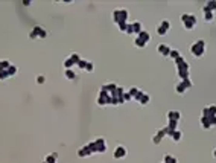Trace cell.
I'll return each instance as SVG.
<instances>
[{
    "label": "cell",
    "mask_w": 216,
    "mask_h": 163,
    "mask_svg": "<svg viewBox=\"0 0 216 163\" xmlns=\"http://www.w3.org/2000/svg\"><path fill=\"white\" fill-rule=\"evenodd\" d=\"M19 72V67L12 64L9 60H0V81H6L14 78Z\"/></svg>",
    "instance_id": "6da1fadb"
},
{
    "label": "cell",
    "mask_w": 216,
    "mask_h": 163,
    "mask_svg": "<svg viewBox=\"0 0 216 163\" xmlns=\"http://www.w3.org/2000/svg\"><path fill=\"white\" fill-rule=\"evenodd\" d=\"M205 47H207V44H205L204 40H196L195 43L190 44V54L193 57H196V58H201L205 54Z\"/></svg>",
    "instance_id": "7a4b0ae2"
},
{
    "label": "cell",
    "mask_w": 216,
    "mask_h": 163,
    "mask_svg": "<svg viewBox=\"0 0 216 163\" xmlns=\"http://www.w3.org/2000/svg\"><path fill=\"white\" fill-rule=\"evenodd\" d=\"M88 145H90V148H91L93 154H103V152L108 149L106 142H105V139H103V137H97V139H94L93 142H90Z\"/></svg>",
    "instance_id": "3957f363"
},
{
    "label": "cell",
    "mask_w": 216,
    "mask_h": 163,
    "mask_svg": "<svg viewBox=\"0 0 216 163\" xmlns=\"http://www.w3.org/2000/svg\"><path fill=\"white\" fill-rule=\"evenodd\" d=\"M128 19H130L128 9H125V8H116L113 11V22L116 25H119V23H128Z\"/></svg>",
    "instance_id": "277c9868"
},
{
    "label": "cell",
    "mask_w": 216,
    "mask_h": 163,
    "mask_svg": "<svg viewBox=\"0 0 216 163\" xmlns=\"http://www.w3.org/2000/svg\"><path fill=\"white\" fill-rule=\"evenodd\" d=\"M180 20L183 22V26H184V29H186V31H192V29L196 26V22H198L196 16H195V14H189V12L181 14Z\"/></svg>",
    "instance_id": "5b68a950"
},
{
    "label": "cell",
    "mask_w": 216,
    "mask_h": 163,
    "mask_svg": "<svg viewBox=\"0 0 216 163\" xmlns=\"http://www.w3.org/2000/svg\"><path fill=\"white\" fill-rule=\"evenodd\" d=\"M46 37H47V31L43 26H40V25H35L32 28V31L29 32V38H32V40H35V38H46Z\"/></svg>",
    "instance_id": "8992f818"
},
{
    "label": "cell",
    "mask_w": 216,
    "mask_h": 163,
    "mask_svg": "<svg viewBox=\"0 0 216 163\" xmlns=\"http://www.w3.org/2000/svg\"><path fill=\"white\" fill-rule=\"evenodd\" d=\"M79 61H81L79 54L73 52L72 55H69V57L64 60V69H73V67H76V66H78V63H79Z\"/></svg>",
    "instance_id": "52a82bcc"
},
{
    "label": "cell",
    "mask_w": 216,
    "mask_h": 163,
    "mask_svg": "<svg viewBox=\"0 0 216 163\" xmlns=\"http://www.w3.org/2000/svg\"><path fill=\"white\" fill-rule=\"evenodd\" d=\"M143 31V25H142V22H133V23H130V26H128V29H127V34L128 35H139L140 32Z\"/></svg>",
    "instance_id": "ba28073f"
},
{
    "label": "cell",
    "mask_w": 216,
    "mask_h": 163,
    "mask_svg": "<svg viewBox=\"0 0 216 163\" xmlns=\"http://www.w3.org/2000/svg\"><path fill=\"white\" fill-rule=\"evenodd\" d=\"M157 34L158 35H166L169 31H170V22L167 20V19H164V20H161L160 22V25H157Z\"/></svg>",
    "instance_id": "9c48e42d"
},
{
    "label": "cell",
    "mask_w": 216,
    "mask_h": 163,
    "mask_svg": "<svg viewBox=\"0 0 216 163\" xmlns=\"http://www.w3.org/2000/svg\"><path fill=\"white\" fill-rule=\"evenodd\" d=\"M170 134H172V131H169V128H167V127H164V128L158 130V131L154 134L152 142H154V143H160V142L163 140V137H164V136H169V137H170Z\"/></svg>",
    "instance_id": "30bf717a"
},
{
    "label": "cell",
    "mask_w": 216,
    "mask_h": 163,
    "mask_svg": "<svg viewBox=\"0 0 216 163\" xmlns=\"http://www.w3.org/2000/svg\"><path fill=\"white\" fill-rule=\"evenodd\" d=\"M175 66H177V70H190V66H189V63L186 61V58L183 55H180L175 60Z\"/></svg>",
    "instance_id": "8fae6325"
},
{
    "label": "cell",
    "mask_w": 216,
    "mask_h": 163,
    "mask_svg": "<svg viewBox=\"0 0 216 163\" xmlns=\"http://www.w3.org/2000/svg\"><path fill=\"white\" fill-rule=\"evenodd\" d=\"M170 50H172V47L169 46V44H166V43H160L158 46H157V52L161 55V57H169L170 55Z\"/></svg>",
    "instance_id": "7c38bea8"
},
{
    "label": "cell",
    "mask_w": 216,
    "mask_h": 163,
    "mask_svg": "<svg viewBox=\"0 0 216 163\" xmlns=\"http://www.w3.org/2000/svg\"><path fill=\"white\" fill-rule=\"evenodd\" d=\"M127 154H128L127 148H125L123 145H119V146H116V149H114V152H113V157L117 158V160H120V158H125Z\"/></svg>",
    "instance_id": "4fadbf2b"
},
{
    "label": "cell",
    "mask_w": 216,
    "mask_h": 163,
    "mask_svg": "<svg viewBox=\"0 0 216 163\" xmlns=\"http://www.w3.org/2000/svg\"><path fill=\"white\" fill-rule=\"evenodd\" d=\"M201 116H202V117H211V116H216V105L211 104V105L204 107L202 111H201Z\"/></svg>",
    "instance_id": "5bb4252c"
},
{
    "label": "cell",
    "mask_w": 216,
    "mask_h": 163,
    "mask_svg": "<svg viewBox=\"0 0 216 163\" xmlns=\"http://www.w3.org/2000/svg\"><path fill=\"white\" fill-rule=\"evenodd\" d=\"M78 155H79V157H88V155H93V151H91L90 145L85 143L84 146H81V148L78 149Z\"/></svg>",
    "instance_id": "9a60e30c"
},
{
    "label": "cell",
    "mask_w": 216,
    "mask_h": 163,
    "mask_svg": "<svg viewBox=\"0 0 216 163\" xmlns=\"http://www.w3.org/2000/svg\"><path fill=\"white\" fill-rule=\"evenodd\" d=\"M181 119V113L178 111V110H169L167 111V120H175V122H178Z\"/></svg>",
    "instance_id": "2e32d148"
},
{
    "label": "cell",
    "mask_w": 216,
    "mask_h": 163,
    "mask_svg": "<svg viewBox=\"0 0 216 163\" xmlns=\"http://www.w3.org/2000/svg\"><path fill=\"white\" fill-rule=\"evenodd\" d=\"M58 152H52V154H49V155H46L44 157V160H43V163H58Z\"/></svg>",
    "instance_id": "e0dca14e"
},
{
    "label": "cell",
    "mask_w": 216,
    "mask_h": 163,
    "mask_svg": "<svg viewBox=\"0 0 216 163\" xmlns=\"http://www.w3.org/2000/svg\"><path fill=\"white\" fill-rule=\"evenodd\" d=\"M133 43H134V46L139 47V49H145L146 44H148V43H146L145 40H142L140 37H134V41H133Z\"/></svg>",
    "instance_id": "ac0fdd59"
},
{
    "label": "cell",
    "mask_w": 216,
    "mask_h": 163,
    "mask_svg": "<svg viewBox=\"0 0 216 163\" xmlns=\"http://www.w3.org/2000/svg\"><path fill=\"white\" fill-rule=\"evenodd\" d=\"M202 9H204V11H211V12H214V11H216V0H208Z\"/></svg>",
    "instance_id": "d6986e66"
},
{
    "label": "cell",
    "mask_w": 216,
    "mask_h": 163,
    "mask_svg": "<svg viewBox=\"0 0 216 163\" xmlns=\"http://www.w3.org/2000/svg\"><path fill=\"white\" fill-rule=\"evenodd\" d=\"M170 139H172L174 142H180V140L183 139V133H181L180 130H175V131H172V134H170Z\"/></svg>",
    "instance_id": "ffe728a7"
},
{
    "label": "cell",
    "mask_w": 216,
    "mask_h": 163,
    "mask_svg": "<svg viewBox=\"0 0 216 163\" xmlns=\"http://www.w3.org/2000/svg\"><path fill=\"white\" fill-rule=\"evenodd\" d=\"M202 14H204V20H205V22H213V20H214V12H211V11H204V9H202Z\"/></svg>",
    "instance_id": "44dd1931"
},
{
    "label": "cell",
    "mask_w": 216,
    "mask_h": 163,
    "mask_svg": "<svg viewBox=\"0 0 216 163\" xmlns=\"http://www.w3.org/2000/svg\"><path fill=\"white\" fill-rule=\"evenodd\" d=\"M137 37H140V38H142V40H145L146 43H149V41H151V34H149L146 29H143V31H142V32H140Z\"/></svg>",
    "instance_id": "7402d4cb"
},
{
    "label": "cell",
    "mask_w": 216,
    "mask_h": 163,
    "mask_svg": "<svg viewBox=\"0 0 216 163\" xmlns=\"http://www.w3.org/2000/svg\"><path fill=\"white\" fill-rule=\"evenodd\" d=\"M163 158H164V160H163L164 163H178V158H177L175 155H172V154H166Z\"/></svg>",
    "instance_id": "603a6c76"
},
{
    "label": "cell",
    "mask_w": 216,
    "mask_h": 163,
    "mask_svg": "<svg viewBox=\"0 0 216 163\" xmlns=\"http://www.w3.org/2000/svg\"><path fill=\"white\" fill-rule=\"evenodd\" d=\"M64 76H66L67 79H76V73H75V70H73V69H66Z\"/></svg>",
    "instance_id": "cb8c5ba5"
},
{
    "label": "cell",
    "mask_w": 216,
    "mask_h": 163,
    "mask_svg": "<svg viewBox=\"0 0 216 163\" xmlns=\"http://www.w3.org/2000/svg\"><path fill=\"white\" fill-rule=\"evenodd\" d=\"M199 122H201V127H202L204 130H210V128H211V125H210V122H208L207 117H202V116H201Z\"/></svg>",
    "instance_id": "d4e9b609"
},
{
    "label": "cell",
    "mask_w": 216,
    "mask_h": 163,
    "mask_svg": "<svg viewBox=\"0 0 216 163\" xmlns=\"http://www.w3.org/2000/svg\"><path fill=\"white\" fill-rule=\"evenodd\" d=\"M175 92H177V93H178V95H183V93H186V92H187V90H186V87H184V85H183V82H181V81H180V82H178V84H177V87H175Z\"/></svg>",
    "instance_id": "484cf974"
},
{
    "label": "cell",
    "mask_w": 216,
    "mask_h": 163,
    "mask_svg": "<svg viewBox=\"0 0 216 163\" xmlns=\"http://www.w3.org/2000/svg\"><path fill=\"white\" fill-rule=\"evenodd\" d=\"M149 101H151L149 95H148V93H143V98L140 99V104H142V105H148V104H149Z\"/></svg>",
    "instance_id": "4316f807"
},
{
    "label": "cell",
    "mask_w": 216,
    "mask_h": 163,
    "mask_svg": "<svg viewBox=\"0 0 216 163\" xmlns=\"http://www.w3.org/2000/svg\"><path fill=\"white\" fill-rule=\"evenodd\" d=\"M177 127H178V122H175V120H169V123H167L169 131H175V130H177Z\"/></svg>",
    "instance_id": "83f0119b"
},
{
    "label": "cell",
    "mask_w": 216,
    "mask_h": 163,
    "mask_svg": "<svg viewBox=\"0 0 216 163\" xmlns=\"http://www.w3.org/2000/svg\"><path fill=\"white\" fill-rule=\"evenodd\" d=\"M178 57H180V52H178L177 49H172V50H170V55H169V58L175 61V60H177Z\"/></svg>",
    "instance_id": "f1b7e54d"
},
{
    "label": "cell",
    "mask_w": 216,
    "mask_h": 163,
    "mask_svg": "<svg viewBox=\"0 0 216 163\" xmlns=\"http://www.w3.org/2000/svg\"><path fill=\"white\" fill-rule=\"evenodd\" d=\"M87 61H88V60H82V58H81V61L78 63V66H76V67H78L79 70H85V66H87Z\"/></svg>",
    "instance_id": "f546056e"
},
{
    "label": "cell",
    "mask_w": 216,
    "mask_h": 163,
    "mask_svg": "<svg viewBox=\"0 0 216 163\" xmlns=\"http://www.w3.org/2000/svg\"><path fill=\"white\" fill-rule=\"evenodd\" d=\"M128 26H130V23H119V25H117L119 31H122V32H125V34H127V29H128Z\"/></svg>",
    "instance_id": "4dcf8cb0"
},
{
    "label": "cell",
    "mask_w": 216,
    "mask_h": 163,
    "mask_svg": "<svg viewBox=\"0 0 216 163\" xmlns=\"http://www.w3.org/2000/svg\"><path fill=\"white\" fill-rule=\"evenodd\" d=\"M181 82H183V85L186 87V90H189V88L193 85V82H192V79H190V78H189V79H184V81H181Z\"/></svg>",
    "instance_id": "1f68e13d"
},
{
    "label": "cell",
    "mask_w": 216,
    "mask_h": 163,
    "mask_svg": "<svg viewBox=\"0 0 216 163\" xmlns=\"http://www.w3.org/2000/svg\"><path fill=\"white\" fill-rule=\"evenodd\" d=\"M137 93H139V88H137V87H133V88H130V92H128V95L131 96V99H134Z\"/></svg>",
    "instance_id": "d6a6232c"
},
{
    "label": "cell",
    "mask_w": 216,
    "mask_h": 163,
    "mask_svg": "<svg viewBox=\"0 0 216 163\" xmlns=\"http://www.w3.org/2000/svg\"><path fill=\"white\" fill-rule=\"evenodd\" d=\"M93 70H94V64H93V61H87L85 72H93Z\"/></svg>",
    "instance_id": "836d02e7"
},
{
    "label": "cell",
    "mask_w": 216,
    "mask_h": 163,
    "mask_svg": "<svg viewBox=\"0 0 216 163\" xmlns=\"http://www.w3.org/2000/svg\"><path fill=\"white\" fill-rule=\"evenodd\" d=\"M37 82H38L40 85H43V84L46 82V76H44V75H38V76H37Z\"/></svg>",
    "instance_id": "e575fe53"
},
{
    "label": "cell",
    "mask_w": 216,
    "mask_h": 163,
    "mask_svg": "<svg viewBox=\"0 0 216 163\" xmlns=\"http://www.w3.org/2000/svg\"><path fill=\"white\" fill-rule=\"evenodd\" d=\"M143 93H145V92H142V90H139V93L136 95V98H134V101H137V102H140V99L143 98Z\"/></svg>",
    "instance_id": "d590c367"
},
{
    "label": "cell",
    "mask_w": 216,
    "mask_h": 163,
    "mask_svg": "<svg viewBox=\"0 0 216 163\" xmlns=\"http://www.w3.org/2000/svg\"><path fill=\"white\" fill-rule=\"evenodd\" d=\"M207 119H208V122H210L211 128H213V127H216V116H211V117H207Z\"/></svg>",
    "instance_id": "8d00e7d4"
},
{
    "label": "cell",
    "mask_w": 216,
    "mask_h": 163,
    "mask_svg": "<svg viewBox=\"0 0 216 163\" xmlns=\"http://www.w3.org/2000/svg\"><path fill=\"white\" fill-rule=\"evenodd\" d=\"M213 157H214V158H216V148H214V149H213Z\"/></svg>",
    "instance_id": "74e56055"
},
{
    "label": "cell",
    "mask_w": 216,
    "mask_h": 163,
    "mask_svg": "<svg viewBox=\"0 0 216 163\" xmlns=\"http://www.w3.org/2000/svg\"><path fill=\"white\" fill-rule=\"evenodd\" d=\"M161 163H164V161H161Z\"/></svg>",
    "instance_id": "f35d334b"
}]
</instances>
